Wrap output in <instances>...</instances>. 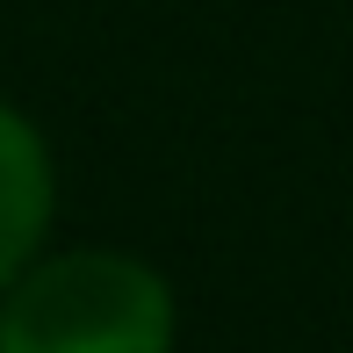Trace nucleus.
I'll use <instances>...</instances> for the list:
<instances>
[{
    "mask_svg": "<svg viewBox=\"0 0 353 353\" xmlns=\"http://www.w3.org/2000/svg\"><path fill=\"white\" fill-rule=\"evenodd\" d=\"M173 288L137 252L79 245L22 267L0 303V353H173Z\"/></svg>",
    "mask_w": 353,
    "mask_h": 353,
    "instance_id": "f257e3e1",
    "label": "nucleus"
},
{
    "mask_svg": "<svg viewBox=\"0 0 353 353\" xmlns=\"http://www.w3.org/2000/svg\"><path fill=\"white\" fill-rule=\"evenodd\" d=\"M51 223V159L43 137L0 101V288L29 267V252L43 245Z\"/></svg>",
    "mask_w": 353,
    "mask_h": 353,
    "instance_id": "f03ea898",
    "label": "nucleus"
}]
</instances>
